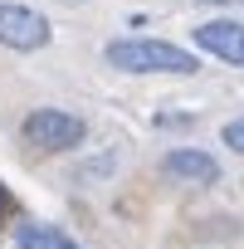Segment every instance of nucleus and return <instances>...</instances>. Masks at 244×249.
I'll return each instance as SVG.
<instances>
[{
  "label": "nucleus",
  "instance_id": "obj_1",
  "mask_svg": "<svg viewBox=\"0 0 244 249\" xmlns=\"http://www.w3.org/2000/svg\"><path fill=\"white\" fill-rule=\"evenodd\" d=\"M103 59L122 73H195L200 59L181 44H166V39H112L103 49Z\"/></svg>",
  "mask_w": 244,
  "mask_h": 249
},
{
  "label": "nucleus",
  "instance_id": "obj_2",
  "mask_svg": "<svg viewBox=\"0 0 244 249\" xmlns=\"http://www.w3.org/2000/svg\"><path fill=\"white\" fill-rule=\"evenodd\" d=\"M83 137H88L83 117H73L64 107H35L25 117V142L39 147V152H73Z\"/></svg>",
  "mask_w": 244,
  "mask_h": 249
},
{
  "label": "nucleus",
  "instance_id": "obj_3",
  "mask_svg": "<svg viewBox=\"0 0 244 249\" xmlns=\"http://www.w3.org/2000/svg\"><path fill=\"white\" fill-rule=\"evenodd\" d=\"M0 44H10L20 54L44 49L49 44V20L30 5H15V0H0Z\"/></svg>",
  "mask_w": 244,
  "mask_h": 249
},
{
  "label": "nucleus",
  "instance_id": "obj_4",
  "mask_svg": "<svg viewBox=\"0 0 244 249\" xmlns=\"http://www.w3.org/2000/svg\"><path fill=\"white\" fill-rule=\"evenodd\" d=\"M195 44L225 64H244V25L239 20H205L195 30Z\"/></svg>",
  "mask_w": 244,
  "mask_h": 249
},
{
  "label": "nucleus",
  "instance_id": "obj_5",
  "mask_svg": "<svg viewBox=\"0 0 244 249\" xmlns=\"http://www.w3.org/2000/svg\"><path fill=\"white\" fill-rule=\"evenodd\" d=\"M166 176H176V181H195V186H215L220 181V161L210 157V152H195V147H176V152H166Z\"/></svg>",
  "mask_w": 244,
  "mask_h": 249
},
{
  "label": "nucleus",
  "instance_id": "obj_6",
  "mask_svg": "<svg viewBox=\"0 0 244 249\" xmlns=\"http://www.w3.org/2000/svg\"><path fill=\"white\" fill-rule=\"evenodd\" d=\"M15 244L20 249H83L73 234H64L59 225H20L15 230Z\"/></svg>",
  "mask_w": 244,
  "mask_h": 249
},
{
  "label": "nucleus",
  "instance_id": "obj_7",
  "mask_svg": "<svg viewBox=\"0 0 244 249\" xmlns=\"http://www.w3.org/2000/svg\"><path fill=\"white\" fill-rule=\"evenodd\" d=\"M220 137H225V147H229V152H239V157H244V117L225 122V132H220Z\"/></svg>",
  "mask_w": 244,
  "mask_h": 249
},
{
  "label": "nucleus",
  "instance_id": "obj_8",
  "mask_svg": "<svg viewBox=\"0 0 244 249\" xmlns=\"http://www.w3.org/2000/svg\"><path fill=\"white\" fill-rule=\"evenodd\" d=\"M10 215H15V196L0 186V220H10Z\"/></svg>",
  "mask_w": 244,
  "mask_h": 249
},
{
  "label": "nucleus",
  "instance_id": "obj_9",
  "mask_svg": "<svg viewBox=\"0 0 244 249\" xmlns=\"http://www.w3.org/2000/svg\"><path fill=\"white\" fill-rule=\"evenodd\" d=\"M210 5H239V0H210Z\"/></svg>",
  "mask_w": 244,
  "mask_h": 249
}]
</instances>
